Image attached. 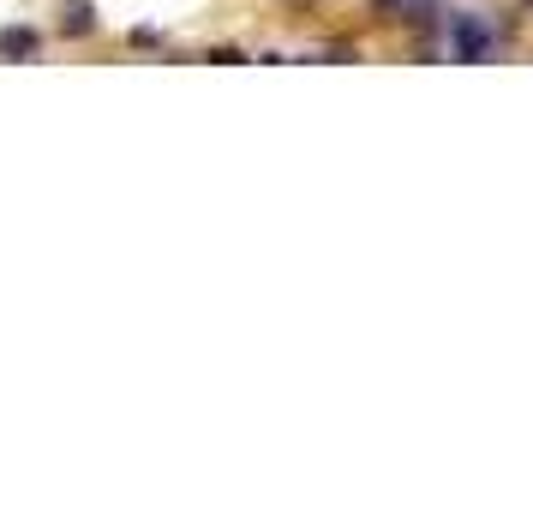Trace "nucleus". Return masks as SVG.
I'll return each mask as SVG.
<instances>
[{"label":"nucleus","mask_w":533,"mask_h":515,"mask_svg":"<svg viewBox=\"0 0 533 515\" xmlns=\"http://www.w3.org/2000/svg\"><path fill=\"white\" fill-rule=\"evenodd\" d=\"M492 48H498V30L480 18V12H450V54L456 60H492Z\"/></svg>","instance_id":"f257e3e1"},{"label":"nucleus","mask_w":533,"mask_h":515,"mask_svg":"<svg viewBox=\"0 0 533 515\" xmlns=\"http://www.w3.org/2000/svg\"><path fill=\"white\" fill-rule=\"evenodd\" d=\"M378 12H390V18H408V24H426V18L438 12V0H378Z\"/></svg>","instance_id":"f03ea898"},{"label":"nucleus","mask_w":533,"mask_h":515,"mask_svg":"<svg viewBox=\"0 0 533 515\" xmlns=\"http://www.w3.org/2000/svg\"><path fill=\"white\" fill-rule=\"evenodd\" d=\"M0 48H6V54H30V48H36V36H30V30H6V36H0Z\"/></svg>","instance_id":"7ed1b4c3"}]
</instances>
